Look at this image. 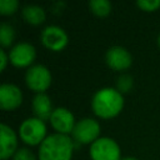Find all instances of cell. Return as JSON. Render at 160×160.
Returning <instances> with one entry per match:
<instances>
[{
    "mask_svg": "<svg viewBox=\"0 0 160 160\" xmlns=\"http://www.w3.org/2000/svg\"><path fill=\"white\" fill-rule=\"evenodd\" d=\"M35 56H36L35 48L26 41L18 42L16 45L12 46V49L9 52V60L11 61V64L19 68L30 65L34 61Z\"/></svg>",
    "mask_w": 160,
    "mask_h": 160,
    "instance_id": "8",
    "label": "cell"
},
{
    "mask_svg": "<svg viewBox=\"0 0 160 160\" xmlns=\"http://www.w3.org/2000/svg\"><path fill=\"white\" fill-rule=\"evenodd\" d=\"M25 81L31 90L38 94L44 92V90H46L51 84V74L49 69L41 64L32 65L26 70Z\"/></svg>",
    "mask_w": 160,
    "mask_h": 160,
    "instance_id": "5",
    "label": "cell"
},
{
    "mask_svg": "<svg viewBox=\"0 0 160 160\" xmlns=\"http://www.w3.org/2000/svg\"><path fill=\"white\" fill-rule=\"evenodd\" d=\"M0 132H1L0 158H1V160H5V159L10 158L12 154H15V151L18 150L16 149L18 140H16V135H15L14 130L6 124L0 125Z\"/></svg>",
    "mask_w": 160,
    "mask_h": 160,
    "instance_id": "12",
    "label": "cell"
},
{
    "mask_svg": "<svg viewBox=\"0 0 160 160\" xmlns=\"http://www.w3.org/2000/svg\"><path fill=\"white\" fill-rule=\"evenodd\" d=\"M12 160H36L32 151H30L26 148H20L15 151Z\"/></svg>",
    "mask_w": 160,
    "mask_h": 160,
    "instance_id": "19",
    "label": "cell"
},
{
    "mask_svg": "<svg viewBox=\"0 0 160 160\" xmlns=\"http://www.w3.org/2000/svg\"><path fill=\"white\" fill-rule=\"evenodd\" d=\"M92 160H121L118 142L110 138H98L90 146Z\"/></svg>",
    "mask_w": 160,
    "mask_h": 160,
    "instance_id": "4",
    "label": "cell"
},
{
    "mask_svg": "<svg viewBox=\"0 0 160 160\" xmlns=\"http://www.w3.org/2000/svg\"><path fill=\"white\" fill-rule=\"evenodd\" d=\"M22 101L21 90L14 84H1L0 86V106L4 110H12Z\"/></svg>",
    "mask_w": 160,
    "mask_h": 160,
    "instance_id": "11",
    "label": "cell"
},
{
    "mask_svg": "<svg viewBox=\"0 0 160 160\" xmlns=\"http://www.w3.org/2000/svg\"><path fill=\"white\" fill-rule=\"evenodd\" d=\"M158 44H159V46H160V34H159V36H158Z\"/></svg>",
    "mask_w": 160,
    "mask_h": 160,
    "instance_id": "23",
    "label": "cell"
},
{
    "mask_svg": "<svg viewBox=\"0 0 160 160\" xmlns=\"http://www.w3.org/2000/svg\"><path fill=\"white\" fill-rule=\"evenodd\" d=\"M46 126L44 120L39 118H29L25 119L19 128V134L22 141H25L29 145H36L41 144L45 139Z\"/></svg>",
    "mask_w": 160,
    "mask_h": 160,
    "instance_id": "3",
    "label": "cell"
},
{
    "mask_svg": "<svg viewBox=\"0 0 160 160\" xmlns=\"http://www.w3.org/2000/svg\"><path fill=\"white\" fill-rule=\"evenodd\" d=\"M0 58H1V70H4L6 66V62H8V55L2 49L0 50Z\"/></svg>",
    "mask_w": 160,
    "mask_h": 160,
    "instance_id": "21",
    "label": "cell"
},
{
    "mask_svg": "<svg viewBox=\"0 0 160 160\" xmlns=\"http://www.w3.org/2000/svg\"><path fill=\"white\" fill-rule=\"evenodd\" d=\"M19 1L18 0H0V12L4 15L12 14L18 10Z\"/></svg>",
    "mask_w": 160,
    "mask_h": 160,
    "instance_id": "18",
    "label": "cell"
},
{
    "mask_svg": "<svg viewBox=\"0 0 160 160\" xmlns=\"http://www.w3.org/2000/svg\"><path fill=\"white\" fill-rule=\"evenodd\" d=\"M124 105L121 92L112 88H102L98 90L91 100L94 112L100 118H112L120 112Z\"/></svg>",
    "mask_w": 160,
    "mask_h": 160,
    "instance_id": "2",
    "label": "cell"
},
{
    "mask_svg": "<svg viewBox=\"0 0 160 160\" xmlns=\"http://www.w3.org/2000/svg\"><path fill=\"white\" fill-rule=\"evenodd\" d=\"M15 38V31L11 25L2 22L0 25V44L2 46H9Z\"/></svg>",
    "mask_w": 160,
    "mask_h": 160,
    "instance_id": "16",
    "label": "cell"
},
{
    "mask_svg": "<svg viewBox=\"0 0 160 160\" xmlns=\"http://www.w3.org/2000/svg\"><path fill=\"white\" fill-rule=\"evenodd\" d=\"M72 149V140L68 135L51 134L40 144L39 160H70Z\"/></svg>",
    "mask_w": 160,
    "mask_h": 160,
    "instance_id": "1",
    "label": "cell"
},
{
    "mask_svg": "<svg viewBox=\"0 0 160 160\" xmlns=\"http://www.w3.org/2000/svg\"><path fill=\"white\" fill-rule=\"evenodd\" d=\"M32 109H34V112L36 114V118L41 120L50 119L51 112H52L50 98L45 92L36 94L32 99Z\"/></svg>",
    "mask_w": 160,
    "mask_h": 160,
    "instance_id": "13",
    "label": "cell"
},
{
    "mask_svg": "<svg viewBox=\"0 0 160 160\" xmlns=\"http://www.w3.org/2000/svg\"><path fill=\"white\" fill-rule=\"evenodd\" d=\"M132 88V78L130 75H120L116 81V90H119L120 92H126Z\"/></svg>",
    "mask_w": 160,
    "mask_h": 160,
    "instance_id": "17",
    "label": "cell"
},
{
    "mask_svg": "<svg viewBox=\"0 0 160 160\" xmlns=\"http://www.w3.org/2000/svg\"><path fill=\"white\" fill-rule=\"evenodd\" d=\"M100 134V125L96 120L91 118H84L79 120L74 129H72V136L78 142L88 144L94 142Z\"/></svg>",
    "mask_w": 160,
    "mask_h": 160,
    "instance_id": "6",
    "label": "cell"
},
{
    "mask_svg": "<svg viewBox=\"0 0 160 160\" xmlns=\"http://www.w3.org/2000/svg\"><path fill=\"white\" fill-rule=\"evenodd\" d=\"M136 5L139 8H141L142 10L152 11V10H156L160 6V0H138Z\"/></svg>",
    "mask_w": 160,
    "mask_h": 160,
    "instance_id": "20",
    "label": "cell"
},
{
    "mask_svg": "<svg viewBox=\"0 0 160 160\" xmlns=\"http://www.w3.org/2000/svg\"><path fill=\"white\" fill-rule=\"evenodd\" d=\"M41 41L42 44L54 51H59L64 49L68 44V34L62 28L56 25H49L41 31Z\"/></svg>",
    "mask_w": 160,
    "mask_h": 160,
    "instance_id": "7",
    "label": "cell"
},
{
    "mask_svg": "<svg viewBox=\"0 0 160 160\" xmlns=\"http://www.w3.org/2000/svg\"><path fill=\"white\" fill-rule=\"evenodd\" d=\"M22 16L28 22L32 25H39L45 20V11L41 6L26 5L22 8Z\"/></svg>",
    "mask_w": 160,
    "mask_h": 160,
    "instance_id": "14",
    "label": "cell"
},
{
    "mask_svg": "<svg viewBox=\"0 0 160 160\" xmlns=\"http://www.w3.org/2000/svg\"><path fill=\"white\" fill-rule=\"evenodd\" d=\"M50 122L52 128L59 132L66 135L68 132H72V129L75 126L74 121V115L70 110L66 108H56L52 110L51 116H50Z\"/></svg>",
    "mask_w": 160,
    "mask_h": 160,
    "instance_id": "9",
    "label": "cell"
},
{
    "mask_svg": "<svg viewBox=\"0 0 160 160\" xmlns=\"http://www.w3.org/2000/svg\"><path fill=\"white\" fill-rule=\"evenodd\" d=\"M105 60H106V64L114 70H125L131 65V61H132L130 52L125 48L119 45L111 46L106 51Z\"/></svg>",
    "mask_w": 160,
    "mask_h": 160,
    "instance_id": "10",
    "label": "cell"
},
{
    "mask_svg": "<svg viewBox=\"0 0 160 160\" xmlns=\"http://www.w3.org/2000/svg\"><path fill=\"white\" fill-rule=\"evenodd\" d=\"M89 6L92 10V12L99 16H105L111 10V4L108 0H90Z\"/></svg>",
    "mask_w": 160,
    "mask_h": 160,
    "instance_id": "15",
    "label": "cell"
},
{
    "mask_svg": "<svg viewBox=\"0 0 160 160\" xmlns=\"http://www.w3.org/2000/svg\"><path fill=\"white\" fill-rule=\"evenodd\" d=\"M121 160H138L136 158H131V156H128V158H124V159H121Z\"/></svg>",
    "mask_w": 160,
    "mask_h": 160,
    "instance_id": "22",
    "label": "cell"
}]
</instances>
